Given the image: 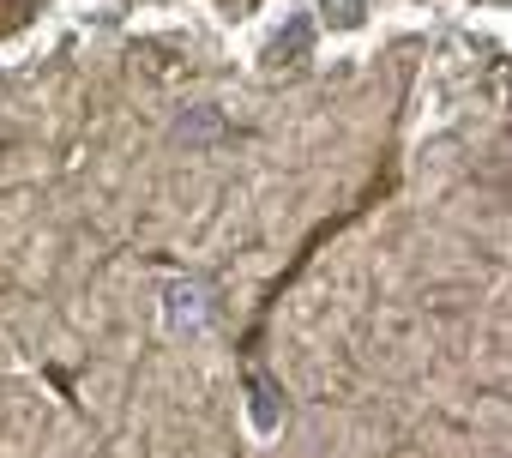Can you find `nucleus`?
I'll list each match as a JSON object with an SVG mask.
<instances>
[{
	"mask_svg": "<svg viewBox=\"0 0 512 458\" xmlns=\"http://www.w3.org/2000/svg\"><path fill=\"white\" fill-rule=\"evenodd\" d=\"M211 320V290L199 278H169L163 284V332L169 338H199Z\"/></svg>",
	"mask_w": 512,
	"mask_h": 458,
	"instance_id": "1",
	"label": "nucleus"
},
{
	"mask_svg": "<svg viewBox=\"0 0 512 458\" xmlns=\"http://www.w3.org/2000/svg\"><path fill=\"white\" fill-rule=\"evenodd\" d=\"M247 416H253V434H278L284 428V404H278V386L266 374H247Z\"/></svg>",
	"mask_w": 512,
	"mask_h": 458,
	"instance_id": "2",
	"label": "nucleus"
},
{
	"mask_svg": "<svg viewBox=\"0 0 512 458\" xmlns=\"http://www.w3.org/2000/svg\"><path fill=\"white\" fill-rule=\"evenodd\" d=\"M326 7H332V19H338V25H362L368 0H326Z\"/></svg>",
	"mask_w": 512,
	"mask_h": 458,
	"instance_id": "3",
	"label": "nucleus"
}]
</instances>
